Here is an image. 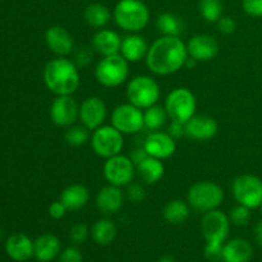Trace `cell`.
<instances>
[{"mask_svg":"<svg viewBox=\"0 0 262 262\" xmlns=\"http://www.w3.org/2000/svg\"><path fill=\"white\" fill-rule=\"evenodd\" d=\"M127 99L141 110L158 104L160 99V86L150 76H136L127 86Z\"/></svg>","mask_w":262,"mask_h":262,"instance_id":"5b68a950","label":"cell"},{"mask_svg":"<svg viewBox=\"0 0 262 262\" xmlns=\"http://www.w3.org/2000/svg\"><path fill=\"white\" fill-rule=\"evenodd\" d=\"M143 148L148 156L160 159H168L176 152V140L169 133L160 132V130H152L143 141Z\"/></svg>","mask_w":262,"mask_h":262,"instance_id":"9a60e30c","label":"cell"},{"mask_svg":"<svg viewBox=\"0 0 262 262\" xmlns=\"http://www.w3.org/2000/svg\"><path fill=\"white\" fill-rule=\"evenodd\" d=\"M129 74V63L120 54L104 56L95 68L97 82L105 87H118L124 83Z\"/></svg>","mask_w":262,"mask_h":262,"instance_id":"8992f818","label":"cell"},{"mask_svg":"<svg viewBox=\"0 0 262 262\" xmlns=\"http://www.w3.org/2000/svg\"><path fill=\"white\" fill-rule=\"evenodd\" d=\"M217 30L220 31L224 35H232L235 31V25L234 19L232 17H222L219 20H217Z\"/></svg>","mask_w":262,"mask_h":262,"instance_id":"60d3db41","label":"cell"},{"mask_svg":"<svg viewBox=\"0 0 262 262\" xmlns=\"http://www.w3.org/2000/svg\"><path fill=\"white\" fill-rule=\"evenodd\" d=\"M106 105L97 96L87 97L79 106V119L82 124L90 130L101 127L106 119Z\"/></svg>","mask_w":262,"mask_h":262,"instance_id":"5bb4252c","label":"cell"},{"mask_svg":"<svg viewBox=\"0 0 262 262\" xmlns=\"http://www.w3.org/2000/svg\"><path fill=\"white\" fill-rule=\"evenodd\" d=\"M253 257V247L248 241L234 238L224 243L223 258L224 262H250Z\"/></svg>","mask_w":262,"mask_h":262,"instance_id":"cb8c5ba5","label":"cell"},{"mask_svg":"<svg viewBox=\"0 0 262 262\" xmlns=\"http://www.w3.org/2000/svg\"><path fill=\"white\" fill-rule=\"evenodd\" d=\"M150 46L146 42L145 37L132 33L123 38L122 48H120V55L128 61V63H138L146 58Z\"/></svg>","mask_w":262,"mask_h":262,"instance_id":"603a6c76","label":"cell"},{"mask_svg":"<svg viewBox=\"0 0 262 262\" xmlns=\"http://www.w3.org/2000/svg\"><path fill=\"white\" fill-rule=\"evenodd\" d=\"M188 59L187 43L179 37L161 36L148 48L146 64L152 73L169 76L181 71Z\"/></svg>","mask_w":262,"mask_h":262,"instance_id":"6da1fadb","label":"cell"},{"mask_svg":"<svg viewBox=\"0 0 262 262\" xmlns=\"http://www.w3.org/2000/svg\"><path fill=\"white\" fill-rule=\"evenodd\" d=\"M228 216H229L232 224L237 225V227H245V225L248 224L251 219V209L238 204L237 206H234L230 210Z\"/></svg>","mask_w":262,"mask_h":262,"instance_id":"836d02e7","label":"cell"},{"mask_svg":"<svg viewBox=\"0 0 262 262\" xmlns=\"http://www.w3.org/2000/svg\"><path fill=\"white\" fill-rule=\"evenodd\" d=\"M67 211H68V209H67L66 205H64L60 200H59V201H54L53 204L49 206V215L55 220L63 219V217L66 216Z\"/></svg>","mask_w":262,"mask_h":262,"instance_id":"ab89813d","label":"cell"},{"mask_svg":"<svg viewBox=\"0 0 262 262\" xmlns=\"http://www.w3.org/2000/svg\"><path fill=\"white\" fill-rule=\"evenodd\" d=\"M124 146L123 133L113 125H101L91 136V147L97 156L104 159L119 155Z\"/></svg>","mask_w":262,"mask_h":262,"instance_id":"ba28073f","label":"cell"},{"mask_svg":"<svg viewBox=\"0 0 262 262\" xmlns=\"http://www.w3.org/2000/svg\"><path fill=\"white\" fill-rule=\"evenodd\" d=\"M84 20L89 26L94 28H102L110 22L112 19V13L109 8L100 3L87 5L83 13Z\"/></svg>","mask_w":262,"mask_h":262,"instance_id":"f1b7e54d","label":"cell"},{"mask_svg":"<svg viewBox=\"0 0 262 262\" xmlns=\"http://www.w3.org/2000/svg\"><path fill=\"white\" fill-rule=\"evenodd\" d=\"M222 0H201L200 2V14L207 22L215 23L223 17Z\"/></svg>","mask_w":262,"mask_h":262,"instance_id":"1f68e13d","label":"cell"},{"mask_svg":"<svg viewBox=\"0 0 262 262\" xmlns=\"http://www.w3.org/2000/svg\"><path fill=\"white\" fill-rule=\"evenodd\" d=\"M217 123L210 115L194 114L188 122L184 124L186 136L191 140L209 141L214 138L217 133Z\"/></svg>","mask_w":262,"mask_h":262,"instance_id":"e0dca14e","label":"cell"},{"mask_svg":"<svg viewBox=\"0 0 262 262\" xmlns=\"http://www.w3.org/2000/svg\"><path fill=\"white\" fill-rule=\"evenodd\" d=\"M124 204V193L122 192L120 187L105 186L97 192L96 199H95V205L97 210L104 215L117 214Z\"/></svg>","mask_w":262,"mask_h":262,"instance_id":"ac0fdd59","label":"cell"},{"mask_svg":"<svg viewBox=\"0 0 262 262\" xmlns=\"http://www.w3.org/2000/svg\"><path fill=\"white\" fill-rule=\"evenodd\" d=\"M46 46L58 56H67L73 51V37L61 26H51L45 32Z\"/></svg>","mask_w":262,"mask_h":262,"instance_id":"d6986e66","label":"cell"},{"mask_svg":"<svg viewBox=\"0 0 262 262\" xmlns=\"http://www.w3.org/2000/svg\"><path fill=\"white\" fill-rule=\"evenodd\" d=\"M43 82L56 96L73 95L81 82L78 67L66 56L51 59L43 69Z\"/></svg>","mask_w":262,"mask_h":262,"instance_id":"7a4b0ae2","label":"cell"},{"mask_svg":"<svg viewBox=\"0 0 262 262\" xmlns=\"http://www.w3.org/2000/svg\"><path fill=\"white\" fill-rule=\"evenodd\" d=\"M82 261H83V256H82V252L76 247V246H71V247L64 248L58 257V262H82Z\"/></svg>","mask_w":262,"mask_h":262,"instance_id":"8d00e7d4","label":"cell"},{"mask_svg":"<svg viewBox=\"0 0 262 262\" xmlns=\"http://www.w3.org/2000/svg\"><path fill=\"white\" fill-rule=\"evenodd\" d=\"M147 152H146L145 151V148H143V146L142 147H140V148H135V150L132 151V154H130V160L133 161V163H135V165H137L138 163H141V161L143 160V159H146L147 158Z\"/></svg>","mask_w":262,"mask_h":262,"instance_id":"ee69618b","label":"cell"},{"mask_svg":"<svg viewBox=\"0 0 262 262\" xmlns=\"http://www.w3.org/2000/svg\"><path fill=\"white\" fill-rule=\"evenodd\" d=\"M127 188V199L133 204H140L146 199V189L138 183L128 184Z\"/></svg>","mask_w":262,"mask_h":262,"instance_id":"d590c367","label":"cell"},{"mask_svg":"<svg viewBox=\"0 0 262 262\" xmlns=\"http://www.w3.org/2000/svg\"><path fill=\"white\" fill-rule=\"evenodd\" d=\"M122 37L119 33L107 28H101L92 37V48L102 56H110L120 54Z\"/></svg>","mask_w":262,"mask_h":262,"instance_id":"44dd1931","label":"cell"},{"mask_svg":"<svg viewBox=\"0 0 262 262\" xmlns=\"http://www.w3.org/2000/svg\"><path fill=\"white\" fill-rule=\"evenodd\" d=\"M230 220L220 210L206 212L201 220V233L206 243L224 245L230 232Z\"/></svg>","mask_w":262,"mask_h":262,"instance_id":"30bf717a","label":"cell"},{"mask_svg":"<svg viewBox=\"0 0 262 262\" xmlns=\"http://www.w3.org/2000/svg\"><path fill=\"white\" fill-rule=\"evenodd\" d=\"M113 15L122 30L132 33L142 31L150 20V10L142 0H119Z\"/></svg>","mask_w":262,"mask_h":262,"instance_id":"3957f363","label":"cell"},{"mask_svg":"<svg viewBox=\"0 0 262 262\" xmlns=\"http://www.w3.org/2000/svg\"><path fill=\"white\" fill-rule=\"evenodd\" d=\"M92 53L89 50V48H82L77 51L76 54V64L77 67H86L91 63Z\"/></svg>","mask_w":262,"mask_h":262,"instance_id":"b9f144b4","label":"cell"},{"mask_svg":"<svg viewBox=\"0 0 262 262\" xmlns=\"http://www.w3.org/2000/svg\"><path fill=\"white\" fill-rule=\"evenodd\" d=\"M164 107L171 120L186 124L196 114V96L191 90L186 87H178L169 92Z\"/></svg>","mask_w":262,"mask_h":262,"instance_id":"52a82bcc","label":"cell"},{"mask_svg":"<svg viewBox=\"0 0 262 262\" xmlns=\"http://www.w3.org/2000/svg\"><path fill=\"white\" fill-rule=\"evenodd\" d=\"M112 125L123 135H133L145 127L143 113L130 102L118 105L112 113Z\"/></svg>","mask_w":262,"mask_h":262,"instance_id":"7c38bea8","label":"cell"},{"mask_svg":"<svg viewBox=\"0 0 262 262\" xmlns=\"http://www.w3.org/2000/svg\"><path fill=\"white\" fill-rule=\"evenodd\" d=\"M158 262H177V260H176V257H173V256L164 255L159 258Z\"/></svg>","mask_w":262,"mask_h":262,"instance_id":"bcb514c9","label":"cell"},{"mask_svg":"<svg viewBox=\"0 0 262 262\" xmlns=\"http://www.w3.org/2000/svg\"><path fill=\"white\" fill-rule=\"evenodd\" d=\"M260 209H261V214H262V204H261V206H260Z\"/></svg>","mask_w":262,"mask_h":262,"instance_id":"7dc6e473","label":"cell"},{"mask_svg":"<svg viewBox=\"0 0 262 262\" xmlns=\"http://www.w3.org/2000/svg\"><path fill=\"white\" fill-rule=\"evenodd\" d=\"M90 191L83 184L74 183L66 187L60 194V201L66 205V207L71 211L81 210L89 204Z\"/></svg>","mask_w":262,"mask_h":262,"instance_id":"d4e9b609","label":"cell"},{"mask_svg":"<svg viewBox=\"0 0 262 262\" xmlns=\"http://www.w3.org/2000/svg\"><path fill=\"white\" fill-rule=\"evenodd\" d=\"M90 228L89 225L84 224V223H76L73 227L69 230V238H71L72 243H74L76 246L83 245L90 237Z\"/></svg>","mask_w":262,"mask_h":262,"instance_id":"e575fe53","label":"cell"},{"mask_svg":"<svg viewBox=\"0 0 262 262\" xmlns=\"http://www.w3.org/2000/svg\"><path fill=\"white\" fill-rule=\"evenodd\" d=\"M188 205L197 212L216 210L224 201V192L219 184L210 181L197 182L188 189Z\"/></svg>","mask_w":262,"mask_h":262,"instance_id":"277c9868","label":"cell"},{"mask_svg":"<svg viewBox=\"0 0 262 262\" xmlns=\"http://www.w3.org/2000/svg\"><path fill=\"white\" fill-rule=\"evenodd\" d=\"M136 174V165L129 156L119 154L106 159L104 165V177L107 183L117 187H125L132 183Z\"/></svg>","mask_w":262,"mask_h":262,"instance_id":"8fae6325","label":"cell"},{"mask_svg":"<svg viewBox=\"0 0 262 262\" xmlns=\"http://www.w3.org/2000/svg\"><path fill=\"white\" fill-rule=\"evenodd\" d=\"M118 234L117 225L109 219H100L92 225L91 238L99 246H109Z\"/></svg>","mask_w":262,"mask_h":262,"instance_id":"83f0119b","label":"cell"},{"mask_svg":"<svg viewBox=\"0 0 262 262\" xmlns=\"http://www.w3.org/2000/svg\"><path fill=\"white\" fill-rule=\"evenodd\" d=\"M61 242L55 234L45 233L33 241V256L40 262H51L59 257Z\"/></svg>","mask_w":262,"mask_h":262,"instance_id":"ffe728a7","label":"cell"},{"mask_svg":"<svg viewBox=\"0 0 262 262\" xmlns=\"http://www.w3.org/2000/svg\"><path fill=\"white\" fill-rule=\"evenodd\" d=\"M136 171L146 184H156L163 178L165 166L160 159L147 156L136 165Z\"/></svg>","mask_w":262,"mask_h":262,"instance_id":"484cf974","label":"cell"},{"mask_svg":"<svg viewBox=\"0 0 262 262\" xmlns=\"http://www.w3.org/2000/svg\"><path fill=\"white\" fill-rule=\"evenodd\" d=\"M187 51L189 58L196 61H210L219 53V42L211 35L200 33L189 38Z\"/></svg>","mask_w":262,"mask_h":262,"instance_id":"2e32d148","label":"cell"},{"mask_svg":"<svg viewBox=\"0 0 262 262\" xmlns=\"http://www.w3.org/2000/svg\"><path fill=\"white\" fill-rule=\"evenodd\" d=\"M223 247L224 245H215V243H206L204 253L206 258L211 262H216L223 258Z\"/></svg>","mask_w":262,"mask_h":262,"instance_id":"f35d334b","label":"cell"},{"mask_svg":"<svg viewBox=\"0 0 262 262\" xmlns=\"http://www.w3.org/2000/svg\"><path fill=\"white\" fill-rule=\"evenodd\" d=\"M191 215V206L182 200H171L164 206L163 217L171 225H182Z\"/></svg>","mask_w":262,"mask_h":262,"instance_id":"4316f807","label":"cell"},{"mask_svg":"<svg viewBox=\"0 0 262 262\" xmlns=\"http://www.w3.org/2000/svg\"><path fill=\"white\" fill-rule=\"evenodd\" d=\"M64 138H66L68 145L73 146V147H79V146H83L84 143H87V141L90 140V129H87L83 124L73 125L66 130Z\"/></svg>","mask_w":262,"mask_h":262,"instance_id":"d6a6232c","label":"cell"},{"mask_svg":"<svg viewBox=\"0 0 262 262\" xmlns=\"http://www.w3.org/2000/svg\"><path fill=\"white\" fill-rule=\"evenodd\" d=\"M242 8L251 17L262 18V0H242Z\"/></svg>","mask_w":262,"mask_h":262,"instance_id":"74e56055","label":"cell"},{"mask_svg":"<svg viewBox=\"0 0 262 262\" xmlns=\"http://www.w3.org/2000/svg\"><path fill=\"white\" fill-rule=\"evenodd\" d=\"M232 193L239 205L257 209L262 204V181L252 174H243L233 181Z\"/></svg>","mask_w":262,"mask_h":262,"instance_id":"9c48e42d","label":"cell"},{"mask_svg":"<svg viewBox=\"0 0 262 262\" xmlns=\"http://www.w3.org/2000/svg\"><path fill=\"white\" fill-rule=\"evenodd\" d=\"M168 133L177 140V138H181L182 136L186 135V130H184V124L183 123L176 122V120H171L170 125L168 128Z\"/></svg>","mask_w":262,"mask_h":262,"instance_id":"7bdbcfd3","label":"cell"},{"mask_svg":"<svg viewBox=\"0 0 262 262\" xmlns=\"http://www.w3.org/2000/svg\"><path fill=\"white\" fill-rule=\"evenodd\" d=\"M50 118L58 127H71L79 118V106L72 95L56 96L50 106Z\"/></svg>","mask_w":262,"mask_h":262,"instance_id":"4fadbf2b","label":"cell"},{"mask_svg":"<svg viewBox=\"0 0 262 262\" xmlns=\"http://www.w3.org/2000/svg\"><path fill=\"white\" fill-rule=\"evenodd\" d=\"M7 255L15 262H25L33 257V241L22 233H17L8 238L5 243Z\"/></svg>","mask_w":262,"mask_h":262,"instance_id":"7402d4cb","label":"cell"},{"mask_svg":"<svg viewBox=\"0 0 262 262\" xmlns=\"http://www.w3.org/2000/svg\"><path fill=\"white\" fill-rule=\"evenodd\" d=\"M253 235H255V241L257 243L258 247L262 248V220L255 225V229H253Z\"/></svg>","mask_w":262,"mask_h":262,"instance_id":"f6af8a7d","label":"cell"},{"mask_svg":"<svg viewBox=\"0 0 262 262\" xmlns=\"http://www.w3.org/2000/svg\"><path fill=\"white\" fill-rule=\"evenodd\" d=\"M156 27L163 36L179 37L182 32V22L173 13H163L156 19Z\"/></svg>","mask_w":262,"mask_h":262,"instance_id":"4dcf8cb0","label":"cell"},{"mask_svg":"<svg viewBox=\"0 0 262 262\" xmlns=\"http://www.w3.org/2000/svg\"><path fill=\"white\" fill-rule=\"evenodd\" d=\"M168 118L169 115L165 107L159 106L158 104L148 107V109H145V112H143L145 127L150 130H160L165 125Z\"/></svg>","mask_w":262,"mask_h":262,"instance_id":"f546056e","label":"cell"}]
</instances>
